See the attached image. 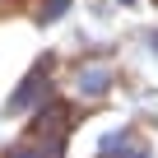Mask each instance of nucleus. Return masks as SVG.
<instances>
[{"label": "nucleus", "mask_w": 158, "mask_h": 158, "mask_svg": "<svg viewBox=\"0 0 158 158\" xmlns=\"http://www.w3.org/2000/svg\"><path fill=\"white\" fill-rule=\"evenodd\" d=\"M65 5H70V0H51V5H47V10H42V14H47V19H56V14H60V10H65Z\"/></svg>", "instance_id": "nucleus-2"}, {"label": "nucleus", "mask_w": 158, "mask_h": 158, "mask_svg": "<svg viewBox=\"0 0 158 158\" xmlns=\"http://www.w3.org/2000/svg\"><path fill=\"white\" fill-rule=\"evenodd\" d=\"M79 84H84V93H98V89L107 84V70H89L84 79H79Z\"/></svg>", "instance_id": "nucleus-1"}, {"label": "nucleus", "mask_w": 158, "mask_h": 158, "mask_svg": "<svg viewBox=\"0 0 158 158\" xmlns=\"http://www.w3.org/2000/svg\"><path fill=\"white\" fill-rule=\"evenodd\" d=\"M153 47H158V37H153Z\"/></svg>", "instance_id": "nucleus-3"}]
</instances>
